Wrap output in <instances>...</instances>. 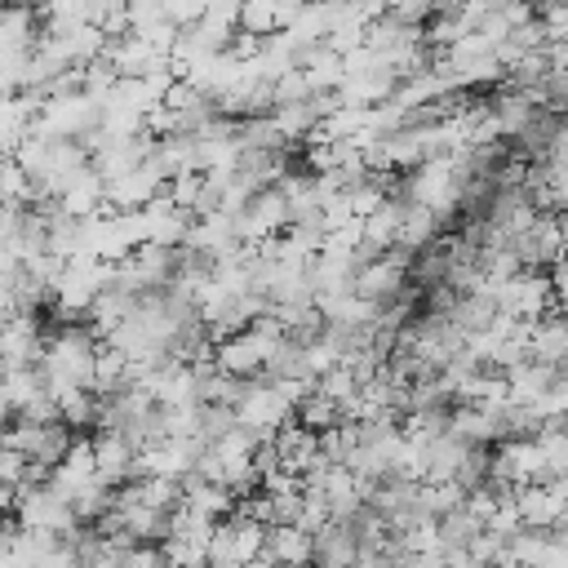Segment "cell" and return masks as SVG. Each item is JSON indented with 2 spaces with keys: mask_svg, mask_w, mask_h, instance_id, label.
<instances>
[]
</instances>
